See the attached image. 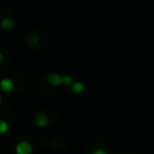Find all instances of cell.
Instances as JSON below:
<instances>
[{
    "mask_svg": "<svg viewBox=\"0 0 154 154\" xmlns=\"http://www.w3.org/2000/svg\"><path fill=\"white\" fill-rule=\"evenodd\" d=\"M16 154H31L32 153V144L29 141H19L14 147Z\"/></svg>",
    "mask_w": 154,
    "mask_h": 154,
    "instance_id": "cell-1",
    "label": "cell"
},
{
    "mask_svg": "<svg viewBox=\"0 0 154 154\" xmlns=\"http://www.w3.org/2000/svg\"><path fill=\"white\" fill-rule=\"evenodd\" d=\"M34 123H35V125L37 128L43 129V128L48 126V124H49V117L45 112H36L35 116H34Z\"/></svg>",
    "mask_w": 154,
    "mask_h": 154,
    "instance_id": "cell-2",
    "label": "cell"
},
{
    "mask_svg": "<svg viewBox=\"0 0 154 154\" xmlns=\"http://www.w3.org/2000/svg\"><path fill=\"white\" fill-rule=\"evenodd\" d=\"M46 81L51 87H60L61 85V75L58 72H51L46 76Z\"/></svg>",
    "mask_w": 154,
    "mask_h": 154,
    "instance_id": "cell-3",
    "label": "cell"
},
{
    "mask_svg": "<svg viewBox=\"0 0 154 154\" xmlns=\"http://www.w3.org/2000/svg\"><path fill=\"white\" fill-rule=\"evenodd\" d=\"M0 89L4 93H11L14 89V82L11 78H7V77L1 78L0 79Z\"/></svg>",
    "mask_w": 154,
    "mask_h": 154,
    "instance_id": "cell-4",
    "label": "cell"
},
{
    "mask_svg": "<svg viewBox=\"0 0 154 154\" xmlns=\"http://www.w3.org/2000/svg\"><path fill=\"white\" fill-rule=\"evenodd\" d=\"M69 88H70L71 93H73L75 95H79V94H82V93L84 91V89H85L84 84H83L82 82H79V81H75Z\"/></svg>",
    "mask_w": 154,
    "mask_h": 154,
    "instance_id": "cell-5",
    "label": "cell"
},
{
    "mask_svg": "<svg viewBox=\"0 0 154 154\" xmlns=\"http://www.w3.org/2000/svg\"><path fill=\"white\" fill-rule=\"evenodd\" d=\"M13 25H14V22H13V19H11V18H4V19L1 20V23H0V26H1L4 30H11V29L13 28Z\"/></svg>",
    "mask_w": 154,
    "mask_h": 154,
    "instance_id": "cell-6",
    "label": "cell"
},
{
    "mask_svg": "<svg viewBox=\"0 0 154 154\" xmlns=\"http://www.w3.org/2000/svg\"><path fill=\"white\" fill-rule=\"evenodd\" d=\"M75 82V79H73V77L71 76V75H61V85H64V87H70L72 83Z\"/></svg>",
    "mask_w": 154,
    "mask_h": 154,
    "instance_id": "cell-7",
    "label": "cell"
},
{
    "mask_svg": "<svg viewBox=\"0 0 154 154\" xmlns=\"http://www.w3.org/2000/svg\"><path fill=\"white\" fill-rule=\"evenodd\" d=\"M38 42H40V36L37 34H30L28 36V43H29V46L35 47Z\"/></svg>",
    "mask_w": 154,
    "mask_h": 154,
    "instance_id": "cell-8",
    "label": "cell"
},
{
    "mask_svg": "<svg viewBox=\"0 0 154 154\" xmlns=\"http://www.w3.org/2000/svg\"><path fill=\"white\" fill-rule=\"evenodd\" d=\"M8 129H10L8 123H7L5 119L0 118V135H5V134L8 131Z\"/></svg>",
    "mask_w": 154,
    "mask_h": 154,
    "instance_id": "cell-9",
    "label": "cell"
},
{
    "mask_svg": "<svg viewBox=\"0 0 154 154\" xmlns=\"http://www.w3.org/2000/svg\"><path fill=\"white\" fill-rule=\"evenodd\" d=\"M91 154H108V153H107L105 149H102V148H96V149L93 150Z\"/></svg>",
    "mask_w": 154,
    "mask_h": 154,
    "instance_id": "cell-10",
    "label": "cell"
},
{
    "mask_svg": "<svg viewBox=\"0 0 154 154\" xmlns=\"http://www.w3.org/2000/svg\"><path fill=\"white\" fill-rule=\"evenodd\" d=\"M4 61H5V58H4V54L0 52V65H2L4 64Z\"/></svg>",
    "mask_w": 154,
    "mask_h": 154,
    "instance_id": "cell-11",
    "label": "cell"
},
{
    "mask_svg": "<svg viewBox=\"0 0 154 154\" xmlns=\"http://www.w3.org/2000/svg\"><path fill=\"white\" fill-rule=\"evenodd\" d=\"M1 101H2V99H1V95H0V105H1Z\"/></svg>",
    "mask_w": 154,
    "mask_h": 154,
    "instance_id": "cell-12",
    "label": "cell"
}]
</instances>
